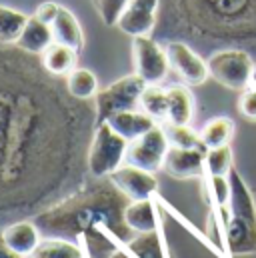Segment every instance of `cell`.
<instances>
[{
  "instance_id": "obj_1",
  "label": "cell",
  "mask_w": 256,
  "mask_h": 258,
  "mask_svg": "<svg viewBox=\"0 0 256 258\" xmlns=\"http://www.w3.org/2000/svg\"><path fill=\"white\" fill-rule=\"evenodd\" d=\"M128 204V198L114 184L74 190L58 204L38 212L34 224L50 238L76 236L92 258H110L132 238V230L124 222Z\"/></svg>"
},
{
  "instance_id": "obj_2",
  "label": "cell",
  "mask_w": 256,
  "mask_h": 258,
  "mask_svg": "<svg viewBox=\"0 0 256 258\" xmlns=\"http://www.w3.org/2000/svg\"><path fill=\"white\" fill-rule=\"evenodd\" d=\"M32 92L16 94L0 90V192L14 190L24 176H32V166L48 156V132H64V110L70 100L46 110L36 106Z\"/></svg>"
},
{
  "instance_id": "obj_3",
  "label": "cell",
  "mask_w": 256,
  "mask_h": 258,
  "mask_svg": "<svg viewBox=\"0 0 256 258\" xmlns=\"http://www.w3.org/2000/svg\"><path fill=\"white\" fill-rule=\"evenodd\" d=\"M230 220L224 228L226 246L232 254L256 252V206L240 174L230 170Z\"/></svg>"
},
{
  "instance_id": "obj_4",
  "label": "cell",
  "mask_w": 256,
  "mask_h": 258,
  "mask_svg": "<svg viewBox=\"0 0 256 258\" xmlns=\"http://www.w3.org/2000/svg\"><path fill=\"white\" fill-rule=\"evenodd\" d=\"M126 148L128 142L110 128L108 122L98 124L92 132V140L88 146V158H86L90 174L96 178L110 176L116 168L122 166Z\"/></svg>"
},
{
  "instance_id": "obj_5",
  "label": "cell",
  "mask_w": 256,
  "mask_h": 258,
  "mask_svg": "<svg viewBox=\"0 0 256 258\" xmlns=\"http://www.w3.org/2000/svg\"><path fill=\"white\" fill-rule=\"evenodd\" d=\"M144 88H146V82L134 72L98 90V94L94 96L96 124L106 122L112 114H118L124 110H136Z\"/></svg>"
},
{
  "instance_id": "obj_6",
  "label": "cell",
  "mask_w": 256,
  "mask_h": 258,
  "mask_svg": "<svg viewBox=\"0 0 256 258\" xmlns=\"http://www.w3.org/2000/svg\"><path fill=\"white\" fill-rule=\"evenodd\" d=\"M206 64L210 76L230 90H246L250 86L254 62L244 50H218Z\"/></svg>"
},
{
  "instance_id": "obj_7",
  "label": "cell",
  "mask_w": 256,
  "mask_h": 258,
  "mask_svg": "<svg viewBox=\"0 0 256 258\" xmlns=\"http://www.w3.org/2000/svg\"><path fill=\"white\" fill-rule=\"evenodd\" d=\"M168 148H170V142L166 138V132L162 126L156 124L152 130L142 134L140 138L128 142L124 162L136 166V168L148 170V172H156L164 166Z\"/></svg>"
},
{
  "instance_id": "obj_8",
  "label": "cell",
  "mask_w": 256,
  "mask_h": 258,
  "mask_svg": "<svg viewBox=\"0 0 256 258\" xmlns=\"http://www.w3.org/2000/svg\"><path fill=\"white\" fill-rule=\"evenodd\" d=\"M132 60H134V72L146 84L162 82L170 68L166 50L160 48L150 36H136L132 40Z\"/></svg>"
},
{
  "instance_id": "obj_9",
  "label": "cell",
  "mask_w": 256,
  "mask_h": 258,
  "mask_svg": "<svg viewBox=\"0 0 256 258\" xmlns=\"http://www.w3.org/2000/svg\"><path fill=\"white\" fill-rule=\"evenodd\" d=\"M166 56L170 68L184 80V84L188 86H200L208 76V64L192 50L188 44L180 42V40H172L166 44Z\"/></svg>"
},
{
  "instance_id": "obj_10",
  "label": "cell",
  "mask_w": 256,
  "mask_h": 258,
  "mask_svg": "<svg viewBox=\"0 0 256 258\" xmlns=\"http://www.w3.org/2000/svg\"><path fill=\"white\" fill-rule=\"evenodd\" d=\"M110 184H114L128 200H148L154 198L158 190V180L154 172L136 168L132 164H122L110 176Z\"/></svg>"
},
{
  "instance_id": "obj_11",
  "label": "cell",
  "mask_w": 256,
  "mask_h": 258,
  "mask_svg": "<svg viewBox=\"0 0 256 258\" xmlns=\"http://www.w3.org/2000/svg\"><path fill=\"white\" fill-rule=\"evenodd\" d=\"M158 4L160 0H128L116 20V26L132 38L148 36L156 24Z\"/></svg>"
},
{
  "instance_id": "obj_12",
  "label": "cell",
  "mask_w": 256,
  "mask_h": 258,
  "mask_svg": "<svg viewBox=\"0 0 256 258\" xmlns=\"http://www.w3.org/2000/svg\"><path fill=\"white\" fill-rule=\"evenodd\" d=\"M172 178H198L206 174V148H176L170 146L162 166Z\"/></svg>"
},
{
  "instance_id": "obj_13",
  "label": "cell",
  "mask_w": 256,
  "mask_h": 258,
  "mask_svg": "<svg viewBox=\"0 0 256 258\" xmlns=\"http://www.w3.org/2000/svg\"><path fill=\"white\" fill-rule=\"evenodd\" d=\"M2 238L8 244L10 250H14L20 256H30L34 248L40 244V230L34 222L22 220L12 222L6 228H2Z\"/></svg>"
},
{
  "instance_id": "obj_14",
  "label": "cell",
  "mask_w": 256,
  "mask_h": 258,
  "mask_svg": "<svg viewBox=\"0 0 256 258\" xmlns=\"http://www.w3.org/2000/svg\"><path fill=\"white\" fill-rule=\"evenodd\" d=\"M108 126L114 130L116 134H120L126 142H132L136 138H140L142 134H146L148 130L156 126V120L152 116H148L146 112H136V110H124L118 114H112L108 120Z\"/></svg>"
},
{
  "instance_id": "obj_15",
  "label": "cell",
  "mask_w": 256,
  "mask_h": 258,
  "mask_svg": "<svg viewBox=\"0 0 256 258\" xmlns=\"http://www.w3.org/2000/svg\"><path fill=\"white\" fill-rule=\"evenodd\" d=\"M124 222L132 232L144 234V232H154L160 228V220L156 214V206L152 198L148 200H130L124 208Z\"/></svg>"
},
{
  "instance_id": "obj_16",
  "label": "cell",
  "mask_w": 256,
  "mask_h": 258,
  "mask_svg": "<svg viewBox=\"0 0 256 258\" xmlns=\"http://www.w3.org/2000/svg\"><path fill=\"white\" fill-rule=\"evenodd\" d=\"M50 30H52L54 42H60V44L76 50V52L82 50V46H84V32H82L76 16L68 8L60 6L54 22L50 24Z\"/></svg>"
},
{
  "instance_id": "obj_17",
  "label": "cell",
  "mask_w": 256,
  "mask_h": 258,
  "mask_svg": "<svg viewBox=\"0 0 256 258\" xmlns=\"http://www.w3.org/2000/svg\"><path fill=\"white\" fill-rule=\"evenodd\" d=\"M52 42H54V36H52L50 26L38 20L36 16H28L26 26L20 38L16 40V46L28 54H42Z\"/></svg>"
},
{
  "instance_id": "obj_18",
  "label": "cell",
  "mask_w": 256,
  "mask_h": 258,
  "mask_svg": "<svg viewBox=\"0 0 256 258\" xmlns=\"http://www.w3.org/2000/svg\"><path fill=\"white\" fill-rule=\"evenodd\" d=\"M168 92V118L166 122L172 124H190L192 116H194V96L192 92L182 86V84H174L170 88H166Z\"/></svg>"
},
{
  "instance_id": "obj_19",
  "label": "cell",
  "mask_w": 256,
  "mask_h": 258,
  "mask_svg": "<svg viewBox=\"0 0 256 258\" xmlns=\"http://www.w3.org/2000/svg\"><path fill=\"white\" fill-rule=\"evenodd\" d=\"M122 248L132 258H168V250L162 240L160 228L130 238L126 244H122Z\"/></svg>"
},
{
  "instance_id": "obj_20",
  "label": "cell",
  "mask_w": 256,
  "mask_h": 258,
  "mask_svg": "<svg viewBox=\"0 0 256 258\" xmlns=\"http://www.w3.org/2000/svg\"><path fill=\"white\" fill-rule=\"evenodd\" d=\"M42 68L52 76H66L72 68H76V50L64 46L60 42H52L42 54H40Z\"/></svg>"
},
{
  "instance_id": "obj_21",
  "label": "cell",
  "mask_w": 256,
  "mask_h": 258,
  "mask_svg": "<svg viewBox=\"0 0 256 258\" xmlns=\"http://www.w3.org/2000/svg\"><path fill=\"white\" fill-rule=\"evenodd\" d=\"M66 92L74 100H90L98 94V80L88 68H72L66 74Z\"/></svg>"
},
{
  "instance_id": "obj_22",
  "label": "cell",
  "mask_w": 256,
  "mask_h": 258,
  "mask_svg": "<svg viewBox=\"0 0 256 258\" xmlns=\"http://www.w3.org/2000/svg\"><path fill=\"white\" fill-rule=\"evenodd\" d=\"M142 112L152 116L154 120L166 122L168 118V92L160 88L158 84H146V88L140 94V104Z\"/></svg>"
},
{
  "instance_id": "obj_23",
  "label": "cell",
  "mask_w": 256,
  "mask_h": 258,
  "mask_svg": "<svg viewBox=\"0 0 256 258\" xmlns=\"http://www.w3.org/2000/svg\"><path fill=\"white\" fill-rule=\"evenodd\" d=\"M232 134H234V122L226 116H216L204 124L200 138H202V144L206 146V150H210V148L226 146L230 142Z\"/></svg>"
},
{
  "instance_id": "obj_24",
  "label": "cell",
  "mask_w": 256,
  "mask_h": 258,
  "mask_svg": "<svg viewBox=\"0 0 256 258\" xmlns=\"http://www.w3.org/2000/svg\"><path fill=\"white\" fill-rule=\"evenodd\" d=\"M26 22L28 16L24 12L0 4V44H16Z\"/></svg>"
},
{
  "instance_id": "obj_25",
  "label": "cell",
  "mask_w": 256,
  "mask_h": 258,
  "mask_svg": "<svg viewBox=\"0 0 256 258\" xmlns=\"http://www.w3.org/2000/svg\"><path fill=\"white\" fill-rule=\"evenodd\" d=\"M28 258H84L80 246L66 238H46L34 248Z\"/></svg>"
},
{
  "instance_id": "obj_26",
  "label": "cell",
  "mask_w": 256,
  "mask_h": 258,
  "mask_svg": "<svg viewBox=\"0 0 256 258\" xmlns=\"http://www.w3.org/2000/svg\"><path fill=\"white\" fill-rule=\"evenodd\" d=\"M164 132H166V138L170 142V146H176V148H206L202 144V138L200 134H196L194 130L186 124H172V122H164Z\"/></svg>"
},
{
  "instance_id": "obj_27",
  "label": "cell",
  "mask_w": 256,
  "mask_h": 258,
  "mask_svg": "<svg viewBox=\"0 0 256 258\" xmlns=\"http://www.w3.org/2000/svg\"><path fill=\"white\" fill-rule=\"evenodd\" d=\"M232 170V148L218 146L206 150V176H226Z\"/></svg>"
},
{
  "instance_id": "obj_28",
  "label": "cell",
  "mask_w": 256,
  "mask_h": 258,
  "mask_svg": "<svg viewBox=\"0 0 256 258\" xmlns=\"http://www.w3.org/2000/svg\"><path fill=\"white\" fill-rule=\"evenodd\" d=\"M206 184H208V192H210V198H212L216 208H224L230 204L232 186H230V180L226 176H208Z\"/></svg>"
},
{
  "instance_id": "obj_29",
  "label": "cell",
  "mask_w": 256,
  "mask_h": 258,
  "mask_svg": "<svg viewBox=\"0 0 256 258\" xmlns=\"http://www.w3.org/2000/svg\"><path fill=\"white\" fill-rule=\"evenodd\" d=\"M92 4L96 8L98 16L102 18V22L106 26H112V24H116V20H118L122 8L128 4V0H92Z\"/></svg>"
},
{
  "instance_id": "obj_30",
  "label": "cell",
  "mask_w": 256,
  "mask_h": 258,
  "mask_svg": "<svg viewBox=\"0 0 256 258\" xmlns=\"http://www.w3.org/2000/svg\"><path fill=\"white\" fill-rule=\"evenodd\" d=\"M238 108H240L242 116L256 120V88H248L242 92V96L238 100Z\"/></svg>"
},
{
  "instance_id": "obj_31",
  "label": "cell",
  "mask_w": 256,
  "mask_h": 258,
  "mask_svg": "<svg viewBox=\"0 0 256 258\" xmlns=\"http://www.w3.org/2000/svg\"><path fill=\"white\" fill-rule=\"evenodd\" d=\"M58 10H60V4H56V2H42L38 8H36V18L38 20H42L44 24H52L54 22V18H56V14H58Z\"/></svg>"
},
{
  "instance_id": "obj_32",
  "label": "cell",
  "mask_w": 256,
  "mask_h": 258,
  "mask_svg": "<svg viewBox=\"0 0 256 258\" xmlns=\"http://www.w3.org/2000/svg\"><path fill=\"white\" fill-rule=\"evenodd\" d=\"M0 258H24V256H20V254H16L14 250L8 248V244H6L4 238H2V232H0Z\"/></svg>"
},
{
  "instance_id": "obj_33",
  "label": "cell",
  "mask_w": 256,
  "mask_h": 258,
  "mask_svg": "<svg viewBox=\"0 0 256 258\" xmlns=\"http://www.w3.org/2000/svg\"><path fill=\"white\" fill-rule=\"evenodd\" d=\"M110 258H132V256L128 254V252L124 250V248H122V246H120V248H116V250L110 254Z\"/></svg>"
},
{
  "instance_id": "obj_34",
  "label": "cell",
  "mask_w": 256,
  "mask_h": 258,
  "mask_svg": "<svg viewBox=\"0 0 256 258\" xmlns=\"http://www.w3.org/2000/svg\"><path fill=\"white\" fill-rule=\"evenodd\" d=\"M250 86H252V88H256V64H254V68H252V78H250Z\"/></svg>"
}]
</instances>
